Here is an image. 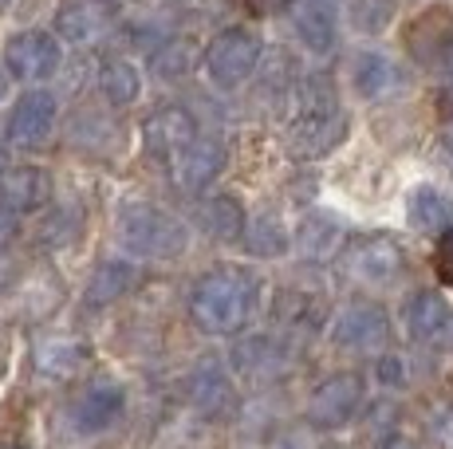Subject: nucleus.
I'll list each match as a JSON object with an SVG mask.
<instances>
[{
  "label": "nucleus",
  "mask_w": 453,
  "mask_h": 449,
  "mask_svg": "<svg viewBox=\"0 0 453 449\" xmlns=\"http://www.w3.org/2000/svg\"><path fill=\"white\" fill-rule=\"evenodd\" d=\"M351 83L363 99H390V95H398L406 88V75H403V67L390 56H382V51H363L351 64Z\"/></svg>",
  "instance_id": "nucleus-16"
},
{
  "label": "nucleus",
  "mask_w": 453,
  "mask_h": 449,
  "mask_svg": "<svg viewBox=\"0 0 453 449\" xmlns=\"http://www.w3.org/2000/svg\"><path fill=\"white\" fill-rule=\"evenodd\" d=\"M67 142L80 146V150H103V146L115 142V126L103 110H80L67 126Z\"/></svg>",
  "instance_id": "nucleus-28"
},
{
  "label": "nucleus",
  "mask_w": 453,
  "mask_h": 449,
  "mask_svg": "<svg viewBox=\"0 0 453 449\" xmlns=\"http://www.w3.org/2000/svg\"><path fill=\"white\" fill-rule=\"evenodd\" d=\"M260 64V36L249 28H225L205 48V72L217 88H241Z\"/></svg>",
  "instance_id": "nucleus-4"
},
{
  "label": "nucleus",
  "mask_w": 453,
  "mask_h": 449,
  "mask_svg": "<svg viewBox=\"0 0 453 449\" xmlns=\"http://www.w3.org/2000/svg\"><path fill=\"white\" fill-rule=\"evenodd\" d=\"M406 217L418 232H438L441 237L446 229H453V197L434 186H418L406 197Z\"/></svg>",
  "instance_id": "nucleus-21"
},
{
  "label": "nucleus",
  "mask_w": 453,
  "mask_h": 449,
  "mask_svg": "<svg viewBox=\"0 0 453 449\" xmlns=\"http://www.w3.org/2000/svg\"><path fill=\"white\" fill-rule=\"evenodd\" d=\"M115 24V4L111 0H64L56 8V32L67 44H95L99 36H107Z\"/></svg>",
  "instance_id": "nucleus-14"
},
{
  "label": "nucleus",
  "mask_w": 453,
  "mask_h": 449,
  "mask_svg": "<svg viewBox=\"0 0 453 449\" xmlns=\"http://www.w3.org/2000/svg\"><path fill=\"white\" fill-rule=\"evenodd\" d=\"M115 240L134 256L146 261H173L186 253L189 232L178 217L150 202H123L115 213Z\"/></svg>",
  "instance_id": "nucleus-3"
},
{
  "label": "nucleus",
  "mask_w": 453,
  "mask_h": 449,
  "mask_svg": "<svg viewBox=\"0 0 453 449\" xmlns=\"http://www.w3.org/2000/svg\"><path fill=\"white\" fill-rule=\"evenodd\" d=\"M237 362H241V370L252 375V378H273L288 367V347L276 343L273 335H257V339H249V343L237 347Z\"/></svg>",
  "instance_id": "nucleus-25"
},
{
  "label": "nucleus",
  "mask_w": 453,
  "mask_h": 449,
  "mask_svg": "<svg viewBox=\"0 0 453 449\" xmlns=\"http://www.w3.org/2000/svg\"><path fill=\"white\" fill-rule=\"evenodd\" d=\"M363 406V378L351 375V370H343V375H331L324 383L311 391L308 399V426L311 430H339L347 426V422L355 418V410Z\"/></svg>",
  "instance_id": "nucleus-6"
},
{
  "label": "nucleus",
  "mask_w": 453,
  "mask_h": 449,
  "mask_svg": "<svg viewBox=\"0 0 453 449\" xmlns=\"http://www.w3.org/2000/svg\"><path fill=\"white\" fill-rule=\"evenodd\" d=\"M241 4H245L252 16H268V12H276V8H284L288 0H241Z\"/></svg>",
  "instance_id": "nucleus-34"
},
{
  "label": "nucleus",
  "mask_w": 453,
  "mask_h": 449,
  "mask_svg": "<svg viewBox=\"0 0 453 449\" xmlns=\"http://www.w3.org/2000/svg\"><path fill=\"white\" fill-rule=\"evenodd\" d=\"M197 224L217 240H241L249 229V217H245V205L229 194H217V197H205L197 205Z\"/></svg>",
  "instance_id": "nucleus-23"
},
{
  "label": "nucleus",
  "mask_w": 453,
  "mask_h": 449,
  "mask_svg": "<svg viewBox=\"0 0 453 449\" xmlns=\"http://www.w3.org/2000/svg\"><path fill=\"white\" fill-rule=\"evenodd\" d=\"M40 240L43 245H72L75 240V217L67 209H56L48 221L40 224Z\"/></svg>",
  "instance_id": "nucleus-32"
},
{
  "label": "nucleus",
  "mask_w": 453,
  "mask_h": 449,
  "mask_svg": "<svg viewBox=\"0 0 453 449\" xmlns=\"http://www.w3.org/2000/svg\"><path fill=\"white\" fill-rule=\"evenodd\" d=\"M398 367H403L398 359H382V370H379L382 383H403V370H398Z\"/></svg>",
  "instance_id": "nucleus-36"
},
{
  "label": "nucleus",
  "mask_w": 453,
  "mask_h": 449,
  "mask_svg": "<svg viewBox=\"0 0 453 449\" xmlns=\"http://www.w3.org/2000/svg\"><path fill=\"white\" fill-rule=\"evenodd\" d=\"M257 308V280L245 269L217 264L189 288V316L205 335H237Z\"/></svg>",
  "instance_id": "nucleus-1"
},
{
  "label": "nucleus",
  "mask_w": 453,
  "mask_h": 449,
  "mask_svg": "<svg viewBox=\"0 0 453 449\" xmlns=\"http://www.w3.org/2000/svg\"><path fill=\"white\" fill-rule=\"evenodd\" d=\"M51 126H56V99L48 91H24L8 115V142L36 150L48 142Z\"/></svg>",
  "instance_id": "nucleus-13"
},
{
  "label": "nucleus",
  "mask_w": 453,
  "mask_h": 449,
  "mask_svg": "<svg viewBox=\"0 0 453 449\" xmlns=\"http://www.w3.org/2000/svg\"><path fill=\"white\" fill-rule=\"evenodd\" d=\"M197 134H202L197 131V118L189 115L186 107H162L158 115H150V123H146L142 142H146V154H150V158L173 166V158H178Z\"/></svg>",
  "instance_id": "nucleus-12"
},
{
  "label": "nucleus",
  "mask_w": 453,
  "mask_h": 449,
  "mask_svg": "<svg viewBox=\"0 0 453 449\" xmlns=\"http://www.w3.org/2000/svg\"><path fill=\"white\" fill-rule=\"evenodd\" d=\"M8 4H12V0H0V12H4V8H8Z\"/></svg>",
  "instance_id": "nucleus-41"
},
{
  "label": "nucleus",
  "mask_w": 453,
  "mask_h": 449,
  "mask_svg": "<svg viewBox=\"0 0 453 449\" xmlns=\"http://www.w3.org/2000/svg\"><path fill=\"white\" fill-rule=\"evenodd\" d=\"M403 44L411 51V59H418L422 67L446 64L453 59V8L434 4L426 12H418L403 32Z\"/></svg>",
  "instance_id": "nucleus-7"
},
{
  "label": "nucleus",
  "mask_w": 453,
  "mask_h": 449,
  "mask_svg": "<svg viewBox=\"0 0 453 449\" xmlns=\"http://www.w3.org/2000/svg\"><path fill=\"white\" fill-rule=\"evenodd\" d=\"M241 240H245L249 253H257V256H284L288 253V232H284V224L276 213H257Z\"/></svg>",
  "instance_id": "nucleus-27"
},
{
  "label": "nucleus",
  "mask_w": 453,
  "mask_h": 449,
  "mask_svg": "<svg viewBox=\"0 0 453 449\" xmlns=\"http://www.w3.org/2000/svg\"><path fill=\"white\" fill-rule=\"evenodd\" d=\"M186 399L205 418H229L237 410V386L221 362H197L186 378Z\"/></svg>",
  "instance_id": "nucleus-11"
},
{
  "label": "nucleus",
  "mask_w": 453,
  "mask_h": 449,
  "mask_svg": "<svg viewBox=\"0 0 453 449\" xmlns=\"http://www.w3.org/2000/svg\"><path fill=\"white\" fill-rule=\"evenodd\" d=\"M99 88H103V95H107V103L130 107V103L142 95V80H138V72H134L130 59L111 56V59H103V67H99Z\"/></svg>",
  "instance_id": "nucleus-26"
},
{
  "label": "nucleus",
  "mask_w": 453,
  "mask_h": 449,
  "mask_svg": "<svg viewBox=\"0 0 453 449\" xmlns=\"http://www.w3.org/2000/svg\"><path fill=\"white\" fill-rule=\"evenodd\" d=\"M319 300L308 296V292H280V304H276V316L284 323H296V327H319Z\"/></svg>",
  "instance_id": "nucleus-30"
},
{
  "label": "nucleus",
  "mask_w": 453,
  "mask_h": 449,
  "mask_svg": "<svg viewBox=\"0 0 453 449\" xmlns=\"http://www.w3.org/2000/svg\"><path fill=\"white\" fill-rule=\"evenodd\" d=\"M8 174V154H4V146H0V178Z\"/></svg>",
  "instance_id": "nucleus-40"
},
{
  "label": "nucleus",
  "mask_w": 453,
  "mask_h": 449,
  "mask_svg": "<svg viewBox=\"0 0 453 449\" xmlns=\"http://www.w3.org/2000/svg\"><path fill=\"white\" fill-rule=\"evenodd\" d=\"M12 232H16V213L8 209L4 202H0V245H4V240L12 237Z\"/></svg>",
  "instance_id": "nucleus-35"
},
{
  "label": "nucleus",
  "mask_w": 453,
  "mask_h": 449,
  "mask_svg": "<svg viewBox=\"0 0 453 449\" xmlns=\"http://www.w3.org/2000/svg\"><path fill=\"white\" fill-rule=\"evenodd\" d=\"M438 434H441V442H446V445H453V410L446 414V418H441V426H438Z\"/></svg>",
  "instance_id": "nucleus-38"
},
{
  "label": "nucleus",
  "mask_w": 453,
  "mask_h": 449,
  "mask_svg": "<svg viewBox=\"0 0 453 449\" xmlns=\"http://www.w3.org/2000/svg\"><path fill=\"white\" fill-rule=\"evenodd\" d=\"M221 166H225V142L217 134H197L194 142L173 158L170 174H173V181H178L181 189L197 194V189H205L209 181L221 174Z\"/></svg>",
  "instance_id": "nucleus-15"
},
{
  "label": "nucleus",
  "mask_w": 453,
  "mask_h": 449,
  "mask_svg": "<svg viewBox=\"0 0 453 449\" xmlns=\"http://www.w3.org/2000/svg\"><path fill=\"white\" fill-rule=\"evenodd\" d=\"M292 24H296V36L311 51H319V56L335 48V12H331L327 0H296Z\"/></svg>",
  "instance_id": "nucleus-20"
},
{
  "label": "nucleus",
  "mask_w": 453,
  "mask_h": 449,
  "mask_svg": "<svg viewBox=\"0 0 453 449\" xmlns=\"http://www.w3.org/2000/svg\"><path fill=\"white\" fill-rule=\"evenodd\" d=\"M441 142H446V150L453 154V123L446 126V131H441Z\"/></svg>",
  "instance_id": "nucleus-39"
},
{
  "label": "nucleus",
  "mask_w": 453,
  "mask_h": 449,
  "mask_svg": "<svg viewBox=\"0 0 453 449\" xmlns=\"http://www.w3.org/2000/svg\"><path fill=\"white\" fill-rule=\"evenodd\" d=\"M123 410H127V394L119 391V386L91 383V386H83L72 402H67L64 418H67V426H72L75 434L91 438V434H107V430L123 418Z\"/></svg>",
  "instance_id": "nucleus-8"
},
{
  "label": "nucleus",
  "mask_w": 453,
  "mask_h": 449,
  "mask_svg": "<svg viewBox=\"0 0 453 449\" xmlns=\"http://www.w3.org/2000/svg\"><path fill=\"white\" fill-rule=\"evenodd\" d=\"M403 319H406V331H411V339H418V343L438 339V335L446 331V323H449V300L441 296V292L422 288V292H414V296L406 300Z\"/></svg>",
  "instance_id": "nucleus-18"
},
{
  "label": "nucleus",
  "mask_w": 453,
  "mask_h": 449,
  "mask_svg": "<svg viewBox=\"0 0 453 449\" xmlns=\"http://www.w3.org/2000/svg\"><path fill=\"white\" fill-rule=\"evenodd\" d=\"M138 284V269L130 261H103L99 269L91 272L83 288V304L87 308H107V304H119L130 288Z\"/></svg>",
  "instance_id": "nucleus-19"
},
{
  "label": "nucleus",
  "mask_w": 453,
  "mask_h": 449,
  "mask_svg": "<svg viewBox=\"0 0 453 449\" xmlns=\"http://www.w3.org/2000/svg\"><path fill=\"white\" fill-rule=\"evenodd\" d=\"M331 339L347 351H379L382 343L390 339V319L379 304L371 300H359V304L343 308L331 327Z\"/></svg>",
  "instance_id": "nucleus-9"
},
{
  "label": "nucleus",
  "mask_w": 453,
  "mask_h": 449,
  "mask_svg": "<svg viewBox=\"0 0 453 449\" xmlns=\"http://www.w3.org/2000/svg\"><path fill=\"white\" fill-rule=\"evenodd\" d=\"M395 0H355L351 4V24L359 32H382L395 20Z\"/></svg>",
  "instance_id": "nucleus-31"
},
{
  "label": "nucleus",
  "mask_w": 453,
  "mask_h": 449,
  "mask_svg": "<svg viewBox=\"0 0 453 449\" xmlns=\"http://www.w3.org/2000/svg\"><path fill=\"white\" fill-rule=\"evenodd\" d=\"M150 67L162 80H181V75L194 67V48H189V40H165L150 56Z\"/></svg>",
  "instance_id": "nucleus-29"
},
{
  "label": "nucleus",
  "mask_w": 453,
  "mask_h": 449,
  "mask_svg": "<svg viewBox=\"0 0 453 449\" xmlns=\"http://www.w3.org/2000/svg\"><path fill=\"white\" fill-rule=\"evenodd\" d=\"M4 64H8V72L24 83L48 80L59 67V44L48 32H16L4 44Z\"/></svg>",
  "instance_id": "nucleus-10"
},
{
  "label": "nucleus",
  "mask_w": 453,
  "mask_h": 449,
  "mask_svg": "<svg viewBox=\"0 0 453 449\" xmlns=\"http://www.w3.org/2000/svg\"><path fill=\"white\" fill-rule=\"evenodd\" d=\"M83 359H87V347L75 335H43L36 343V367H40V375H48V378L75 375V370L83 367Z\"/></svg>",
  "instance_id": "nucleus-24"
},
{
  "label": "nucleus",
  "mask_w": 453,
  "mask_h": 449,
  "mask_svg": "<svg viewBox=\"0 0 453 449\" xmlns=\"http://www.w3.org/2000/svg\"><path fill=\"white\" fill-rule=\"evenodd\" d=\"M296 245H300V253L308 256V261H331V256L343 248V224L324 209H311L308 217L300 221Z\"/></svg>",
  "instance_id": "nucleus-22"
},
{
  "label": "nucleus",
  "mask_w": 453,
  "mask_h": 449,
  "mask_svg": "<svg viewBox=\"0 0 453 449\" xmlns=\"http://www.w3.org/2000/svg\"><path fill=\"white\" fill-rule=\"evenodd\" d=\"M0 202L20 217V213H36L51 202V178L40 166H16L0 178Z\"/></svg>",
  "instance_id": "nucleus-17"
},
{
  "label": "nucleus",
  "mask_w": 453,
  "mask_h": 449,
  "mask_svg": "<svg viewBox=\"0 0 453 449\" xmlns=\"http://www.w3.org/2000/svg\"><path fill=\"white\" fill-rule=\"evenodd\" d=\"M379 449H422V445H418L414 438H403V434H398V438H390V442H382Z\"/></svg>",
  "instance_id": "nucleus-37"
},
{
  "label": "nucleus",
  "mask_w": 453,
  "mask_h": 449,
  "mask_svg": "<svg viewBox=\"0 0 453 449\" xmlns=\"http://www.w3.org/2000/svg\"><path fill=\"white\" fill-rule=\"evenodd\" d=\"M347 138V115L324 75L300 83V110L288 126V150L296 158H324Z\"/></svg>",
  "instance_id": "nucleus-2"
},
{
  "label": "nucleus",
  "mask_w": 453,
  "mask_h": 449,
  "mask_svg": "<svg viewBox=\"0 0 453 449\" xmlns=\"http://www.w3.org/2000/svg\"><path fill=\"white\" fill-rule=\"evenodd\" d=\"M0 449H24V445H0Z\"/></svg>",
  "instance_id": "nucleus-42"
},
{
  "label": "nucleus",
  "mask_w": 453,
  "mask_h": 449,
  "mask_svg": "<svg viewBox=\"0 0 453 449\" xmlns=\"http://www.w3.org/2000/svg\"><path fill=\"white\" fill-rule=\"evenodd\" d=\"M343 272L367 288H390L406 272V256L390 237H363L343 248Z\"/></svg>",
  "instance_id": "nucleus-5"
},
{
  "label": "nucleus",
  "mask_w": 453,
  "mask_h": 449,
  "mask_svg": "<svg viewBox=\"0 0 453 449\" xmlns=\"http://www.w3.org/2000/svg\"><path fill=\"white\" fill-rule=\"evenodd\" d=\"M434 272L441 284H453V229H446L434 245Z\"/></svg>",
  "instance_id": "nucleus-33"
}]
</instances>
